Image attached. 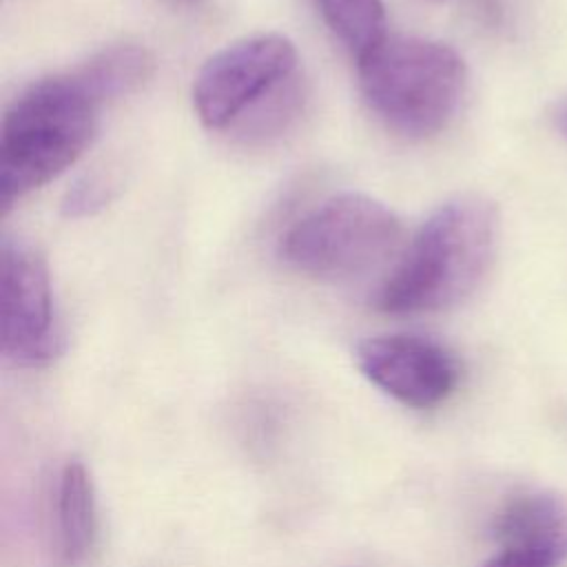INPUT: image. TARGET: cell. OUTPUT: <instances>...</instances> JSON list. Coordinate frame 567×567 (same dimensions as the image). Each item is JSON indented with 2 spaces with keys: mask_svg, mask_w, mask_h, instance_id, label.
<instances>
[{
  "mask_svg": "<svg viewBox=\"0 0 567 567\" xmlns=\"http://www.w3.org/2000/svg\"><path fill=\"white\" fill-rule=\"evenodd\" d=\"M496 246V206L481 195L452 197L419 226L379 284L372 303L379 312L394 317L452 308L478 288Z\"/></svg>",
  "mask_w": 567,
  "mask_h": 567,
  "instance_id": "1",
  "label": "cell"
},
{
  "mask_svg": "<svg viewBox=\"0 0 567 567\" xmlns=\"http://www.w3.org/2000/svg\"><path fill=\"white\" fill-rule=\"evenodd\" d=\"M102 106L75 69L35 80L7 106L0 135L2 215L82 157L97 133Z\"/></svg>",
  "mask_w": 567,
  "mask_h": 567,
  "instance_id": "2",
  "label": "cell"
},
{
  "mask_svg": "<svg viewBox=\"0 0 567 567\" xmlns=\"http://www.w3.org/2000/svg\"><path fill=\"white\" fill-rule=\"evenodd\" d=\"M467 89L465 60L445 42L385 35L359 60V91L394 133L425 140L456 115Z\"/></svg>",
  "mask_w": 567,
  "mask_h": 567,
  "instance_id": "3",
  "label": "cell"
},
{
  "mask_svg": "<svg viewBox=\"0 0 567 567\" xmlns=\"http://www.w3.org/2000/svg\"><path fill=\"white\" fill-rule=\"evenodd\" d=\"M392 208L365 193H339L299 217L279 241V257L319 281H350L377 270L401 246Z\"/></svg>",
  "mask_w": 567,
  "mask_h": 567,
  "instance_id": "4",
  "label": "cell"
},
{
  "mask_svg": "<svg viewBox=\"0 0 567 567\" xmlns=\"http://www.w3.org/2000/svg\"><path fill=\"white\" fill-rule=\"evenodd\" d=\"M297 49L277 31L252 33L213 53L193 80V109L206 128L235 126L297 73Z\"/></svg>",
  "mask_w": 567,
  "mask_h": 567,
  "instance_id": "5",
  "label": "cell"
},
{
  "mask_svg": "<svg viewBox=\"0 0 567 567\" xmlns=\"http://www.w3.org/2000/svg\"><path fill=\"white\" fill-rule=\"evenodd\" d=\"M2 354L18 368H42L64 352V330L44 257L20 237L0 244Z\"/></svg>",
  "mask_w": 567,
  "mask_h": 567,
  "instance_id": "6",
  "label": "cell"
},
{
  "mask_svg": "<svg viewBox=\"0 0 567 567\" xmlns=\"http://www.w3.org/2000/svg\"><path fill=\"white\" fill-rule=\"evenodd\" d=\"M354 361L372 385L414 410L441 405L461 381L454 352L423 334L392 332L361 339Z\"/></svg>",
  "mask_w": 567,
  "mask_h": 567,
  "instance_id": "7",
  "label": "cell"
},
{
  "mask_svg": "<svg viewBox=\"0 0 567 567\" xmlns=\"http://www.w3.org/2000/svg\"><path fill=\"white\" fill-rule=\"evenodd\" d=\"M496 549L481 567H563L567 563V498L551 489L512 496L492 525Z\"/></svg>",
  "mask_w": 567,
  "mask_h": 567,
  "instance_id": "8",
  "label": "cell"
},
{
  "mask_svg": "<svg viewBox=\"0 0 567 567\" xmlns=\"http://www.w3.org/2000/svg\"><path fill=\"white\" fill-rule=\"evenodd\" d=\"M51 551L58 567H82L97 543V496L91 472L78 458H69L51 496Z\"/></svg>",
  "mask_w": 567,
  "mask_h": 567,
  "instance_id": "9",
  "label": "cell"
},
{
  "mask_svg": "<svg viewBox=\"0 0 567 567\" xmlns=\"http://www.w3.org/2000/svg\"><path fill=\"white\" fill-rule=\"evenodd\" d=\"M153 66L155 62L146 47L137 42H115L95 51L73 69L106 104L137 91L151 78Z\"/></svg>",
  "mask_w": 567,
  "mask_h": 567,
  "instance_id": "10",
  "label": "cell"
},
{
  "mask_svg": "<svg viewBox=\"0 0 567 567\" xmlns=\"http://www.w3.org/2000/svg\"><path fill=\"white\" fill-rule=\"evenodd\" d=\"M334 38L361 60L385 38L383 0H315Z\"/></svg>",
  "mask_w": 567,
  "mask_h": 567,
  "instance_id": "11",
  "label": "cell"
},
{
  "mask_svg": "<svg viewBox=\"0 0 567 567\" xmlns=\"http://www.w3.org/2000/svg\"><path fill=\"white\" fill-rule=\"evenodd\" d=\"M306 89L297 73L259 100L235 126L246 142H268L286 133L303 113Z\"/></svg>",
  "mask_w": 567,
  "mask_h": 567,
  "instance_id": "12",
  "label": "cell"
},
{
  "mask_svg": "<svg viewBox=\"0 0 567 567\" xmlns=\"http://www.w3.org/2000/svg\"><path fill=\"white\" fill-rule=\"evenodd\" d=\"M117 193V182L113 175L93 171L82 175L71 184L62 199V215L69 219H82L106 208Z\"/></svg>",
  "mask_w": 567,
  "mask_h": 567,
  "instance_id": "13",
  "label": "cell"
},
{
  "mask_svg": "<svg viewBox=\"0 0 567 567\" xmlns=\"http://www.w3.org/2000/svg\"><path fill=\"white\" fill-rule=\"evenodd\" d=\"M554 120H556V126L560 131V135L567 140V100L556 109L554 113Z\"/></svg>",
  "mask_w": 567,
  "mask_h": 567,
  "instance_id": "14",
  "label": "cell"
}]
</instances>
